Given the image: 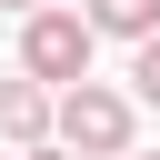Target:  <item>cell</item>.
<instances>
[{"mask_svg": "<svg viewBox=\"0 0 160 160\" xmlns=\"http://www.w3.org/2000/svg\"><path fill=\"white\" fill-rule=\"evenodd\" d=\"M130 90L160 110V40H140V50H130Z\"/></svg>", "mask_w": 160, "mask_h": 160, "instance_id": "obj_5", "label": "cell"}, {"mask_svg": "<svg viewBox=\"0 0 160 160\" xmlns=\"http://www.w3.org/2000/svg\"><path fill=\"white\" fill-rule=\"evenodd\" d=\"M20 160H70V150H50V140H40V150H20Z\"/></svg>", "mask_w": 160, "mask_h": 160, "instance_id": "obj_7", "label": "cell"}, {"mask_svg": "<svg viewBox=\"0 0 160 160\" xmlns=\"http://www.w3.org/2000/svg\"><path fill=\"white\" fill-rule=\"evenodd\" d=\"M60 150L70 160H130V100L100 90V80L60 90Z\"/></svg>", "mask_w": 160, "mask_h": 160, "instance_id": "obj_2", "label": "cell"}, {"mask_svg": "<svg viewBox=\"0 0 160 160\" xmlns=\"http://www.w3.org/2000/svg\"><path fill=\"white\" fill-rule=\"evenodd\" d=\"M90 10H40L30 30H20V80H40V90H80L90 80Z\"/></svg>", "mask_w": 160, "mask_h": 160, "instance_id": "obj_1", "label": "cell"}, {"mask_svg": "<svg viewBox=\"0 0 160 160\" xmlns=\"http://www.w3.org/2000/svg\"><path fill=\"white\" fill-rule=\"evenodd\" d=\"M0 10H20V20H40V10H60V0H0Z\"/></svg>", "mask_w": 160, "mask_h": 160, "instance_id": "obj_6", "label": "cell"}, {"mask_svg": "<svg viewBox=\"0 0 160 160\" xmlns=\"http://www.w3.org/2000/svg\"><path fill=\"white\" fill-rule=\"evenodd\" d=\"M90 30H110V40H160V0H90Z\"/></svg>", "mask_w": 160, "mask_h": 160, "instance_id": "obj_4", "label": "cell"}, {"mask_svg": "<svg viewBox=\"0 0 160 160\" xmlns=\"http://www.w3.org/2000/svg\"><path fill=\"white\" fill-rule=\"evenodd\" d=\"M60 120V100L40 90V80H0V140H20V150H40V130Z\"/></svg>", "mask_w": 160, "mask_h": 160, "instance_id": "obj_3", "label": "cell"}]
</instances>
